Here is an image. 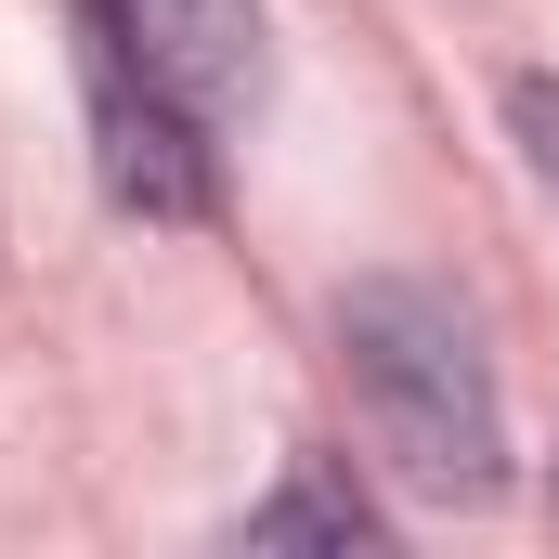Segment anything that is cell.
Instances as JSON below:
<instances>
[{"label":"cell","instance_id":"obj_1","mask_svg":"<svg viewBox=\"0 0 559 559\" xmlns=\"http://www.w3.org/2000/svg\"><path fill=\"white\" fill-rule=\"evenodd\" d=\"M338 365H352V404L378 429V455L417 481L481 508L508 481V404H495V365H481V325L442 299L429 274H365L338 299Z\"/></svg>","mask_w":559,"mask_h":559},{"label":"cell","instance_id":"obj_2","mask_svg":"<svg viewBox=\"0 0 559 559\" xmlns=\"http://www.w3.org/2000/svg\"><path fill=\"white\" fill-rule=\"evenodd\" d=\"M79 66H118L235 131L261 105V0H79Z\"/></svg>","mask_w":559,"mask_h":559},{"label":"cell","instance_id":"obj_3","mask_svg":"<svg viewBox=\"0 0 559 559\" xmlns=\"http://www.w3.org/2000/svg\"><path fill=\"white\" fill-rule=\"evenodd\" d=\"M92 79V169L131 222H209L222 209V131L169 92H143L118 66H79Z\"/></svg>","mask_w":559,"mask_h":559},{"label":"cell","instance_id":"obj_4","mask_svg":"<svg viewBox=\"0 0 559 559\" xmlns=\"http://www.w3.org/2000/svg\"><path fill=\"white\" fill-rule=\"evenodd\" d=\"M378 534H391V521H378L338 468H299L274 508H248V521H235V547H378Z\"/></svg>","mask_w":559,"mask_h":559},{"label":"cell","instance_id":"obj_5","mask_svg":"<svg viewBox=\"0 0 559 559\" xmlns=\"http://www.w3.org/2000/svg\"><path fill=\"white\" fill-rule=\"evenodd\" d=\"M508 131H521V156H534V182L559 195V79H508Z\"/></svg>","mask_w":559,"mask_h":559}]
</instances>
